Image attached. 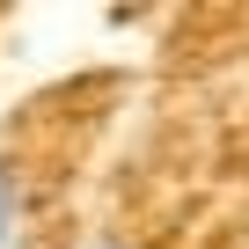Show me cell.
<instances>
[{
	"label": "cell",
	"mask_w": 249,
	"mask_h": 249,
	"mask_svg": "<svg viewBox=\"0 0 249 249\" xmlns=\"http://www.w3.org/2000/svg\"><path fill=\"white\" fill-rule=\"evenodd\" d=\"M95 249H124V242H95Z\"/></svg>",
	"instance_id": "obj_2"
},
{
	"label": "cell",
	"mask_w": 249,
	"mask_h": 249,
	"mask_svg": "<svg viewBox=\"0 0 249 249\" xmlns=\"http://www.w3.org/2000/svg\"><path fill=\"white\" fill-rule=\"evenodd\" d=\"M0 249H22V183L0 161Z\"/></svg>",
	"instance_id": "obj_1"
}]
</instances>
